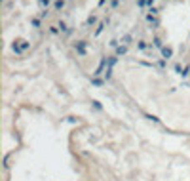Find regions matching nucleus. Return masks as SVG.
<instances>
[{"label": "nucleus", "mask_w": 190, "mask_h": 181, "mask_svg": "<svg viewBox=\"0 0 190 181\" xmlns=\"http://www.w3.org/2000/svg\"><path fill=\"white\" fill-rule=\"evenodd\" d=\"M29 48H31V42H29V40H25V38H17V40L11 42V50H14L15 55H23Z\"/></svg>", "instance_id": "obj_1"}, {"label": "nucleus", "mask_w": 190, "mask_h": 181, "mask_svg": "<svg viewBox=\"0 0 190 181\" xmlns=\"http://www.w3.org/2000/svg\"><path fill=\"white\" fill-rule=\"evenodd\" d=\"M88 44H90L88 40H76V42L72 44V48L76 50V54H78L80 57H86L88 55Z\"/></svg>", "instance_id": "obj_2"}, {"label": "nucleus", "mask_w": 190, "mask_h": 181, "mask_svg": "<svg viewBox=\"0 0 190 181\" xmlns=\"http://www.w3.org/2000/svg\"><path fill=\"white\" fill-rule=\"evenodd\" d=\"M160 55H162V59L169 61V59L173 57V48H171V46H164V48L160 50Z\"/></svg>", "instance_id": "obj_3"}, {"label": "nucleus", "mask_w": 190, "mask_h": 181, "mask_svg": "<svg viewBox=\"0 0 190 181\" xmlns=\"http://www.w3.org/2000/svg\"><path fill=\"white\" fill-rule=\"evenodd\" d=\"M129 52V46H126V44H120L118 48L114 50V55H118V57H122V55H126Z\"/></svg>", "instance_id": "obj_4"}, {"label": "nucleus", "mask_w": 190, "mask_h": 181, "mask_svg": "<svg viewBox=\"0 0 190 181\" xmlns=\"http://www.w3.org/2000/svg\"><path fill=\"white\" fill-rule=\"evenodd\" d=\"M164 46H165V44H164V40H162L160 36H154V38H152V42H150V50H152V48H158V50H162Z\"/></svg>", "instance_id": "obj_5"}, {"label": "nucleus", "mask_w": 190, "mask_h": 181, "mask_svg": "<svg viewBox=\"0 0 190 181\" xmlns=\"http://www.w3.org/2000/svg\"><path fill=\"white\" fill-rule=\"evenodd\" d=\"M105 82H107V80H105L103 76H91V86H95V88L105 86Z\"/></svg>", "instance_id": "obj_6"}, {"label": "nucleus", "mask_w": 190, "mask_h": 181, "mask_svg": "<svg viewBox=\"0 0 190 181\" xmlns=\"http://www.w3.org/2000/svg\"><path fill=\"white\" fill-rule=\"evenodd\" d=\"M67 8V0H53V10L55 11H63Z\"/></svg>", "instance_id": "obj_7"}, {"label": "nucleus", "mask_w": 190, "mask_h": 181, "mask_svg": "<svg viewBox=\"0 0 190 181\" xmlns=\"http://www.w3.org/2000/svg\"><path fill=\"white\" fill-rule=\"evenodd\" d=\"M148 48H150V42H147V40H143V38L137 40V50L139 52H147Z\"/></svg>", "instance_id": "obj_8"}, {"label": "nucleus", "mask_w": 190, "mask_h": 181, "mask_svg": "<svg viewBox=\"0 0 190 181\" xmlns=\"http://www.w3.org/2000/svg\"><path fill=\"white\" fill-rule=\"evenodd\" d=\"M99 23H101V21L97 19V15H95V14H91L90 17L86 19V27H95V25H99Z\"/></svg>", "instance_id": "obj_9"}, {"label": "nucleus", "mask_w": 190, "mask_h": 181, "mask_svg": "<svg viewBox=\"0 0 190 181\" xmlns=\"http://www.w3.org/2000/svg\"><path fill=\"white\" fill-rule=\"evenodd\" d=\"M107 25H108V19H105V21H101L99 25H97V29H95V33H93V36H99V34L103 33L105 29H107Z\"/></svg>", "instance_id": "obj_10"}, {"label": "nucleus", "mask_w": 190, "mask_h": 181, "mask_svg": "<svg viewBox=\"0 0 190 181\" xmlns=\"http://www.w3.org/2000/svg\"><path fill=\"white\" fill-rule=\"evenodd\" d=\"M118 55H107V67H110V69H114V65L118 63Z\"/></svg>", "instance_id": "obj_11"}, {"label": "nucleus", "mask_w": 190, "mask_h": 181, "mask_svg": "<svg viewBox=\"0 0 190 181\" xmlns=\"http://www.w3.org/2000/svg\"><path fill=\"white\" fill-rule=\"evenodd\" d=\"M36 4H38L40 10H48L50 6H53V2H51V0H36Z\"/></svg>", "instance_id": "obj_12"}, {"label": "nucleus", "mask_w": 190, "mask_h": 181, "mask_svg": "<svg viewBox=\"0 0 190 181\" xmlns=\"http://www.w3.org/2000/svg\"><path fill=\"white\" fill-rule=\"evenodd\" d=\"M31 27H34V29H40V27H42V19H40L38 15L31 17Z\"/></svg>", "instance_id": "obj_13"}, {"label": "nucleus", "mask_w": 190, "mask_h": 181, "mask_svg": "<svg viewBox=\"0 0 190 181\" xmlns=\"http://www.w3.org/2000/svg\"><path fill=\"white\" fill-rule=\"evenodd\" d=\"M57 27H59V31H61V34H68V31H70V29H68V25H67L65 21H59Z\"/></svg>", "instance_id": "obj_14"}, {"label": "nucleus", "mask_w": 190, "mask_h": 181, "mask_svg": "<svg viewBox=\"0 0 190 181\" xmlns=\"http://www.w3.org/2000/svg\"><path fill=\"white\" fill-rule=\"evenodd\" d=\"M120 42H122V44H126V46H129V44L133 42V34H124L122 38H120Z\"/></svg>", "instance_id": "obj_15"}, {"label": "nucleus", "mask_w": 190, "mask_h": 181, "mask_svg": "<svg viewBox=\"0 0 190 181\" xmlns=\"http://www.w3.org/2000/svg\"><path fill=\"white\" fill-rule=\"evenodd\" d=\"M48 31H50V34H53V36L61 34V31H59V27H57V25H51V27H50V29H48Z\"/></svg>", "instance_id": "obj_16"}, {"label": "nucleus", "mask_w": 190, "mask_h": 181, "mask_svg": "<svg viewBox=\"0 0 190 181\" xmlns=\"http://www.w3.org/2000/svg\"><path fill=\"white\" fill-rule=\"evenodd\" d=\"M112 72H114V69H110V67H107V71H105L103 78H105V80H110V78H112Z\"/></svg>", "instance_id": "obj_17"}, {"label": "nucleus", "mask_w": 190, "mask_h": 181, "mask_svg": "<svg viewBox=\"0 0 190 181\" xmlns=\"http://www.w3.org/2000/svg\"><path fill=\"white\" fill-rule=\"evenodd\" d=\"M120 44H122V42H120L118 38H110V42H108V46H110V48H114V50H116V48H118Z\"/></svg>", "instance_id": "obj_18"}, {"label": "nucleus", "mask_w": 190, "mask_h": 181, "mask_svg": "<svg viewBox=\"0 0 190 181\" xmlns=\"http://www.w3.org/2000/svg\"><path fill=\"white\" fill-rule=\"evenodd\" d=\"M91 107H93L95 111H103V105H101V101H97V99L91 101Z\"/></svg>", "instance_id": "obj_19"}, {"label": "nucleus", "mask_w": 190, "mask_h": 181, "mask_svg": "<svg viewBox=\"0 0 190 181\" xmlns=\"http://www.w3.org/2000/svg\"><path fill=\"white\" fill-rule=\"evenodd\" d=\"M165 65H167V61L160 57V59H158V69H160V71H164V69H165Z\"/></svg>", "instance_id": "obj_20"}, {"label": "nucleus", "mask_w": 190, "mask_h": 181, "mask_svg": "<svg viewBox=\"0 0 190 181\" xmlns=\"http://www.w3.org/2000/svg\"><path fill=\"white\" fill-rule=\"evenodd\" d=\"M108 6H110L112 10H116V8L120 6V0H110V2H108Z\"/></svg>", "instance_id": "obj_21"}, {"label": "nucleus", "mask_w": 190, "mask_h": 181, "mask_svg": "<svg viewBox=\"0 0 190 181\" xmlns=\"http://www.w3.org/2000/svg\"><path fill=\"white\" fill-rule=\"evenodd\" d=\"M48 15H50V11H48V10H40V14H38V17H40V19H46V17H48Z\"/></svg>", "instance_id": "obj_22"}, {"label": "nucleus", "mask_w": 190, "mask_h": 181, "mask_svg": "<svg viewBox=\"0 0 190 181\" xmlns=\"http://www.w3.org/2000/svg\"><path fill=\"white\" fill-rule=\"evenodd\" d=\"M181 76H190V63L183 69V74H181Z\"/></svg>", "instance_id": "obj_23"}, {"label": "nucleus", "mask_w": 190, "mask_h": 181, "mask_svg": "<svg viewBox=\"0 0 190 181\" xmlns=\"http://www.w3.org/2000/svg\"><path fill=\"white\" fill-rule=\"evenodd\" d=\"M147 118L152 120V122H160V118H158V116H154V114H147Z\"/></svg>", "instance_id": "obj_24"}, {"label": "nucleus", "mask_w": 190, "mask_h": 181, "mask_svg": "<svg viewBox=\"0 0 190 181\" xmlns=\"http://www.w3.org/2000/svg\"><path fill=\"white\" fill-rule=\"evenodd\" d=\"M137 6L139 8H147V0H137Z\"/></svg>", "instance_id": "obj_25"}, {"label": "nucleus", "mask_w": 190, "mask_h": 181, "mask_svg": "<svg viewBox=\"0 0 190 181\" xmlns=\"http://www.w3.org/2000/svg\"><path fill=\"white\" fill-rule=\"evenodd\" d=\"M154 4H156V0H147V8H154Z\"/></svg>", "instance_id": "obj_26"}, {"label": "nucleus", "mask_w": 190, "mask_h": 181, "mask_svg": "<svg viewBox=\"0 0 190 181\" xmlns=\"http://www.w3.org/2000/svg\"><path fill=\"white\" fill-rule=\"evenodd\" d=\"M105 2H107V0H99V6H105Z\"/></svg>", "instance_id": "obj_27"}, {"label": "nucleus", "mask_w": 190, "mask_h": 181, "mask_svg": "<svg viewBox=\"0 0 190 181\" xmlns=\"http://www.w3.org/2000/svg\"><path fill=\"white\" fill-rule=\"evenodd\" d=\"M0 2H2V4H6V2H8V0H0Z\"/></svg>", "instance_id": "obj_28"}, {"label": "nucleus", "mask_w": 190, "mask_h": 181, "mask_svg": "<svg viewBox=\"0 0 190 181\" xmlns=\"http://www.w3.org/2000/svg\"><path fill=\"white\" fill-rule=\"evenodd\" d=\"M120 2H124V0H120Z\"/></svg>", "instance_id": "obj_29"}]
</instances>
